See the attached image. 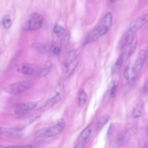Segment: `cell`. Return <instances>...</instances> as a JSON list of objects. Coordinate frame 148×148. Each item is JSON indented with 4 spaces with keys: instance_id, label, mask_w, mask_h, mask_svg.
Masks as SVG:
<instances>
[{
    "instance_id": "2",
    "label": "cell",
    "mask_w": 148,
    "mask_h": 148,
    "mask_svg": "<svg viewBox=\"0 0 148 148\" xmlns=\"http://www.w3.org/2000/svg\"><path fill=\"white\" fill-rule=\"evenodd\" d=\"M45 105L46 102L44 99L20 103L16 106L15 112L17 114L22 115L29 111L39 109L45 106Z\"/></svg>"
},
{
    "instance_id": "20",
    "label": "cell",
    "mask_w": 148,
    "mask_h": 148,
    "mask_svg": "<svg viewBox=\"0 0 148 148\" xmlns=\"http://www.w3.org/2000/svg\"><path fill=\"white\" fill-rule=\"evenodd\" d=\"M52 66L51 62L49 60L47 61L42 68V72L40 75L45 76L47 75L51 71Z\"/></svg>"
},
{
    "instance_id": "30",
    "label": "cell",
    "mask_w": 148,
    "mask_h": 148,
    "mask_svg": "<svg viewBox=\"0 0 148 148\" xmlns=\"http://www.w3.org/2000/svg\"><path fill=\"white\" fill-rule=\"evenodd\" d=\"M136 82V79L133 78L127 84L126 86L127 90L129 91L132 86Z\"/></svg>"
},
{
    "instance_id": "23",
    "label": "cell",
    "mask_w": 148,
    "mask_h": 148,
    "mask_svg": "<svg viewBox=\"0 0 148 148\" xmlns=\"http://www.w3.org/2000/svg\"><path fill=\"white\" fill-rule=\"evenodd\" d=\"M2 23L4 27L6 29H9L11 26L12 24L11 18L8 15H6L4 17Z\"/></svg>"
},
{
    "instance_id": "4",
    "label": "cell",
    "mask_w": 148,
    "mask_h": 148,
    "mask_svg": "<svg viewBox=\"0 0 148 148\" xmlns=\"http://www.w3.org/2000/svg\"><path fill=\"white\" fill-rule=\"evenodd\" d=\"M148 22V14L142 16L132 22L123 33L130 38Z\"/></svg>"
},
{
    "instance_id": "25",
    "label": "cell",
    "mask_w": 148,
    "mask_h": 148,
    "mask_svg": "<svg viewBox=\"0 0 148 148\" xmlns=\"http://www.w3.org/2000/svg\"><path fill=\"white\" fill-rule=\"evenodd\" d=\"M76 51L75 49L71 50L68 54L65 64L69 63L73 60L76 57Z\"/></svg>"
},
{
    "instance_id": "19",
    "label": "cell",
    "mask_w": 148,
    "mask_h": 148,
    "mask_svg": "<svg viewBox=\"0 0 148 148\" xmlns=\"http://www.w3.org/2000/svg\"><path fill=\"white\" fill-rule=\"evenodd\" d=\"M110 118L109 115L105 114L103 115L100 118L97 124V128L100 130L102 128L108 121Z\"/></svg>"
},
{
    "instance_id": "11",
    "label": "cell",
    "mask_w": 148,
    "mask_h": 148,
    "mask_svg": "<svg viewBox=\"0 0 148 148\" xmlns=\"http://www.w3.org/2000/svg\"><path fill=\"white\" fill-rule=\"evenodd\" d=\"M79 60V58L78 57H76L72 61L69 63L65 64L66 68L65 76L66 77H69L72 74L77 66Z\"/></svg>"
},
{
    "instance_id": "14",
    "label": "cell",
    "mask_w": 148,
    "mask_h": 148,
    "mask_svg": "<svg viewBox=\"0 0 148 148\" xmlns=\"http://www.w3.org/2000/svg\"><path fill=\"white\" fill-rule=\"evenodd\" d=\"M91 128L90 126L84 129L79 136L78 142L79 143H82L85 141L89 137L91 132Z\"/></svg>"
},
{
    "instance_id": "15",
    "label": "cell",
    "mask_w": 148,
    "mask_h": 148,
    "mask_svg": "<svg viewBox=\"0 0 148 148\" xmlns=\"http://www.w3.org/2000/svg\"><path fill=\"white\" fill-rule=\"evenodd\" d=\"M124 60L123 55L121 53L112 67V71L113 73L116 74L119 72L123 64Z\"/></svg>"
},
{
    "instance_id": "16",
    "label": "cell",
    "mask_w": 148,
    "mask_h": 148,
    "mask_svg": "<svg viewBox=\"0 0 148 148\" xmlns=\"http://www.w3.org/2000/svg\"><path fill=\"white\" fill-rule=\"evenodd\" d=\"M17 130L10 129L4 128H0V134L4 136H18L20 135L18 133Z\"/></svg>"
},
{
    "instance_id": "17",
    "label": "cell",
    "mask_w": 148,
    "mask_h": 148,
    "mask_svg": "<svg viewBox=\"0 0 148 148\" xmlns=\"http://www.w3.org/2000/svg\"><path fill=\"white\" fill-rule=\"evenodd\" d=\"M112 21V13L110 12L106 13L103 18L102 25L107 27L109 29L110 27Z\"/></svg>"
},
{
    "instance_id": "22",
    "label": "cell",
    "mask_w": 148,
    "mask_h": 148,
    "mask_svg": "<svg viewBox=\"0 0 148 148\" xmlns=\"http://www.w3.org/2000/svg\"><path fill=\"white\" fill-rule=\"evenodd\" d=\"M110 94L112 97H114L116 94L118 83L117 82L112 81L110 84Z\"/></svg>"
},
{
    "instance_id": "24",
    "label": "cell",
    "mask_w": 148,
    "mask_h": 148,
    "mask_svg": "<svg viewBox=\"0 0 148 148\" xmlns=\"http://www.w3.org/2000/svg\"><path fill=\"white\" fill-rule=\"evenodd\" d=\"M96 29L100 36L106 34L109 29L107 27L102 25L98 27Z\"/></svg>"
},
{
    "instance_id": "7",
    "label": "cell",
    "mask_w": 148,
    "mask_h": 148,
    "mask_svg": "<svg viewBox=\"0 0 148 148\" xmlns=\"http://www.w3.org/2000/svg\"><path fill=\"white\" fill-rule=\"evenodd\" d=\"M55 95L47 101V106H51L58 103L61 99L64 92V89L62 83H59L57 86Z\"/></svg>"
},
{
    "instance_id": "35",
    "label": "cell",
    "mask_w": 148,
    "mask_h": 148,
    "mask_svg": "<svg viewBox=\"0 0 148 148\" xmlns=\"http://www.w3.org/2000/svg\"><path fill=\"white\" fill-rule=\"evenodd\" d=\"M143 148H148V142L146 143L143 147Z\"/></svg>"
},
{
    "instance_id": "3",
    "label": "cell",
    "mask_w": 148,
    "mask_h": 148,
    "mask_svg": "<svg viewBox=\"0 0 148 148\" xmlns=\"http://www.w3.org/2000/svg\"><path fill=\"white\" fill-rule=\"evenodd\" d=\"M43 22L42 16L39 14L34 13L30 14L23 26V29L26 31H34L40 29Z\"/></svg>"
},
{
    "instance_id": "28",
    "label": "cell",
    "mask_w": 148,
    "mask_h": 148,
    "mask_svg": "<svg viewBox=\"0 0 148 148\" xmlns=\"http://www.w3.org/2000/svg\"><path fill=\"white\" fill-rule=\"evenodd\" d=\"M114 128L113 124V123H111L109 127L107 132V137L108 138H109L112 135L113 132Z\"/></svg>"
},
{
    "instance_id": "21",
    "label": "cell",
    "mask_w": 148,
    "mask_h": 148,
    "mask_svg": "<svg viewBox=\"0 0 148 148\" xmlns=\"http://www.w3.org/2000/svg\"><path fill=\"white\" fill-rule=\"evenodd\" d=\"M53 31L56 36L60 37L64 34L65 29L61 25L59 24H56L54 27Z\"/></svg>"
},
{
    "instance_id": "13",
    "label": "cell",
    "mask_w": 148,
    "mask_h": 148,
    "mask_svg": "<svg viewBox=\"0 0 148 148\" xmlns=\"http://www.w3.org/2000/svg\"><path fill=\"white\" fill-rule=\"evenodd\" d=\"M145 113V107L143 102L140 100L135 107L132 114L134 118H137L143 115Z\"/></svg>"
},
{
    "instance_id": "12",
    "label": "cell",
    "mask_w": 148,
    "mask_h": 148,
    "mask_svg": "<svg viewBox=\"0 0 148 148\" xmlns=\"http://www.w3.org/2000/svg\"><path fill=\"white\" fill-rule=\"evenodd\" d=\"M138 128V125L134 123L123 135H121L123 142L124 144L129 141L136 133Z\"/></svg>"
},
{
    "instance_id": "8",
    "label": "cell",
    "mask_w": 148,
    "mask_h": 148,
    "mask_svg": "<svg viewBox=\"0 0 148 148\" xmlns=\"http://www.w3.org/2000/svg\"><path fill=\"white\" fill-rule=\"evenodd\" d=\"M146 57L145 51L144 49L141 50L138 53L132 69V72L134 74H137L140 71L145 61Z\"/></svg>"
},
{
    "instance_id": "27",
    "label": "cell",
    "mask_w": 148,
    "mask_h": 148,
    "mask_svg": "<svg viewBox=\"0 0 148 148\" xmlns=\"http://www.w3.org/2000/svg\"><path fill=\"white\" fill-rule=\"evenodd\" d=\"M0 148H32V147L29 145L12 146L5 147L1 146Z\"/></svg>"
},
{
    "instance_id": "29",
    "label": "cell",
    "mask_w": 148,
    "mask_h": 148,
    "mask_svg": "<svg viewBox=\"0 0 148 148\" xmlns=\"http://www.w3.org/2000/svg\"><path fill=\"white\" fill-rule=\"evenodd\" d=\"M69 38V35H66L63 38L61 41V46L64 47L67 44Z\"/></svg>"
},
{
    "instance_id": "9",
    "label": "cell",
    "mask_w": 148,
    "mask_h": 148,
    "mask_svg": "<svg viewBox=\"0 0 148 148\" xmlns=\"http://www.w3.org/2000/svg\"><path fill=\"white\" fill-rule=\"evenodd\" d=\"M138 37L136 35L134 36L129 43L127 45L123 53L124 57H130L134 52L138 42Z\"/></svg>"
},
{
    "instance_id": "26",
    "label": "cell",
    "mask_w": 148,
    "mask_h": 148,
    "mask_svg": "<svg viewBox=\"0 0 148 148\" xmlns=\"http://www.w3.org/2000/svg\"><path fill=\"white\" fill-rule=\"evenodd\" d=\"M87 95L84 91H82L81 92L79 98V103L82 104L84 103L87 99Z\"/></svg>"
},
{
    "instance_id": "34",
    "label": "cell",
    "mask_w": 148,
    "mask_h": 148,
    "mask_svg": "<svg viewBox=\"0 0 148 148\" xmlns=\"http://www.w3.org/2000/svg\"><path fill=\"white\" fill-rule=\"evenodd\" d=\"M74 148H83V145L82 143H79Z\"/></svg>"
},
{
    "instance_id": "6",
    "label": "cell",
    "mask_w": 148,
    "mask_h": 148,
    "mask_svg": "<svg viewBox=\"0 0 148 148\" xmlns=\"http://www.w3.org/2000/svg\"><path fill=\"white\" fill-rule=\"evenodd\" d=\"M42 67L38 65L28 63L20 64L17 68L18 72L27 75H40Z\"/></svg>"
},
{
    "instance_id": "1",
    "label": "cell",
    "mask_w": 148,
    "mask_h": 148,
    "mask_svg": "<svg viewBox=\"0 0 148 148\" xmlns=\"http://www.w3.org/2000/svg\"><path fill=\"white\" fill-rule=\"evenodd\" d=\"M65 125V121L63 119L61 118L53 126L41 129L37 131L35 134V136L37 137L54 136L61 132Z\"/></svg>"
},
{
    "instance_id": "10",
    "label": "cell",
    "mask_w": 148,
    "mask_h": 148,
    "mask_svg": "<svg viewBox=\"0 0 148 148\" xmlns=\"http://www.w3.org/2000/svg\"><path fill=\"white\" fill-rule=\"evenodd\" d=\"M31 47L35 50L43 54H48L51 49V46L48 45L37 42L32 43Z\"/></svg>"
},
{
    "instance_id": "18",
    "label": "cell",
    "mask_w": 148,
    "mask_h": 148,
    "mask_svg": "<svg viewBox=\"0 0 148 148\" xmlns=\"http://www.w3.org/2000/svg\"><path fill=\"white\" fill-rule=\"evenodd\" d=\"M100 36L97 31L96 28L89 33L86 37L85 43L94 41Z\"/></svg>"
},
{
    "instance_id": "33",
    "label": "cell",
    "mask_w": 148,
    "mask_h": 148,
    "mask_svg": "<svg viewBox=\"0 0 148 148\" xmlns=\"http://www.w3.org/2000/svg\"><path fill=\"white\" fill-rule=\"evenodd\" d=\"M60 48L58 46H56L53 49V53L55 55L58 56L60 53Z\"/></svg>"
},
{
    "instance_id": "36",
    "label": "cell",
    "mask_w": 148,
    "mask_h": 148,
    "mask_svg": "<svg viewBox=\"0 0 148 148\" xmlns=\"http://www.w3.org/2000/svg\"><path fill=\"white\" fill-rule=\"evenodd\" d=\"M147 53L148 54V49H147Z\"/></svg>"
},
{
    "instance_id": "5",
    "label": "cell",
    "mask_w": 148,
    "mask_h": 148,
    "mask_svg": "<svg viewBox=\"0 0 148 148\" xmlns=\"http://www.w3.org/2000/svg\"><path fill=\"white\" fill-rule=\"evenodd\" d=\"M32 84L28 81H21L11 84L5 88L9 93L17 94L22 93L29 89Z\"/></svg>"
},
{
    "instance_id": "31",
    "label": "cell",
    "mask_w": 148,
    "mask_h": 148,
    "mask_svg": "<svg viewBox=\"0 0 148 148\" xmlns=\"http://www.w3.org/2000/svg\"><path fill=\"white\" fill-rule=\"evenodd\" d=\"M129 67L128 66L126 67L124 71V77L126 80L128 81L129 79Z\"/></svg>"
},
{
    "instance_id": "32",
    "label": "cell",
    "mask_w": 148,
    "mask_h": 148,
    "mask_svg": "<svg viewBox=\"0 0 148 148\" xmlns=\"http://www.w3.org/2000/svg\"><path fill=\"white\" fill-rule=\"evenodd\" d=\"M143 90L145 94L148 95V77L144 85Z\"/></svg>"
}]
</instances>
